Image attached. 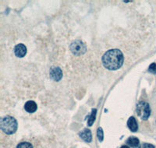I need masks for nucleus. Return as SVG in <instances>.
I'll return each instance as SVG.
<instances>
[{"label": "nucleus", "instance_id": "nucleus-1", "mask_svg": "<svg viewBox=\"0 0 156 148\" xmlns=\"http://www.w3.org/2000/svg\"><path fill=\"white\" fill-rule=\"evenodd\" d=\"M102 64L108 70H117L122 67L124 57L122 51L119 49H110L103 55Z\"/></svg>", "mask_w": 156, "mask_h": 148}, {"label": "nucleus", "instance_id": "nucleus-2", "mask_svg": "<svg viewBox=\"0 0 156 148\" xmlns=\"http://www.w3.org/2000/svg\"><path fill=\"white\" fill-rule=\"evenodd\" d=\"M17 121L10 115H6L1 118L0 127L1 129L7 135H12L17 130Z\"/></svg>", "mask_w": 156, "mask_h": 148}, {"label": "nucleus", "instance_id": "nucleus-3", "mask_svg": "<svg viewBox=\"0 0 156 148\" xmlns=\"http://www.w3.org/2000/svg\"><path fill=\"white\" fill-rule=\"evenodd\" d=\"M136 113L142 120H147L151 115V107L148 103L140 102L136 106Z\"/></svg>", "mask_w": 156, "mask_h": 148}, {"label": "nucleus", "instance_id": "nucleus-4", "mask_svg": "<svg viewBox=\"0 0 156 148\" xmlns=\"http://www.w3.org/2000/svg\"><path fill=\"white\" fill-rule=\"evenodd\" d=\"M70 51L74 55H81L87 51V46L80 40H76L70 44Z\"/></svg>", "mask_w": 156, "mask_h": 148}, {"label": "nucleus", "instance_id": "nucleus-5", "mask_svg": "<svg viewBox=\"0 0 156 148\" xmlns=\"http://www.w3.org/2000/svg\"><path fill=\"white\" fill-rule=\"evenodd\" d=\"M49 76L52 80L58 82L62 78V70L58 66H51L49 70Z\"/></svg>", "mask_w": 156, "mask_h": 148}, {"label": "nucleus", "instance_id": "nucleus-6", "mask_svg": "<svg viewBox=\"0 0 156 148\" xmlns=\"http://www.w3.org/2000/svg\"><path fill=\"white\" fill-rule=\"evenodd\" d=\"M27 47L23 44H18L15 46L14 54L18 58H23L27 54Z\"/></svg>", "mask_w": 156, "mask_h": 148}, {"label": "nucleus", "instance_id": "nucleus-7", "mask_svg": "<svg viewBox=\"0 0 156 148\" xmlns=\"http://www.w3.org/2000/svg\"><path fill=\"white\" fill-rule=\"evenodd\" d=\"M79 136L86 143H90L92 141V133L89 129H84L79 132Z\"/></svg>", "mask_w": 156, "mask_h": 148}, {"label": "nucleus", "instance_id": "nucleus-8", "mask_svg": "<svg viewBox=\"0 0 156 148\" xmlns=\"http://www.w3.org/2000/svg\"><path fill=\"white\" fill-rule=\"evenodd\" d=\"M126 144L131 148H140V140L138 138L135 137V136H129L126 139Z\"/></svg>", "mask_w": 156, "mask_h": 148}, {"label": "nucleus", "instance_id": "nucleus-9", "mask_svg": "<svg viewBox=\"0 0 156 148\" xmlns=\"http://www.w3.org/2000/svg\"><path fill=\"white\" fill-rule=\"evenodd\" d=\"M127 126L129 130L133 132H136V131L138 130V124L136 122V120L134 117H129L127 121Z\"/></svg>", "mask_w": 156, "mask_h": 148}, {"label": "nucleus", "instance_id": "nucleus-10", "mask_svg": "<svg viewBox=\"0 0 156 148\" xmlns=\"http://www.w3.org/2000/svg\"><path fill=\"white\" fill-rule=\"evenodd\" d=\"M24 109L28 113H34L37 109V105L34 100H28L25 103Z\"/></svg>", "mask_w": 156, "mask_h": 148}, {"label": "nucleus", "instance_id": "nucleus-11", "mask_svg": "<svg viewBox=\"0 0 156 148\" xmlns=\"http://www.w3.org/2000/svg\"><path fill=\"white\" fill-rule=\"evenodd\" d=\"M96 114H97V109L93 108L91 113H90V115L89 116L88 120H87V126H91L94 124L96 118Z\"/></svg>", "mask_w": 156, "mask_h": 148}, {"label": "nucleus", "instance_id": "nucleus-12", "mask_svg": "<svg viewBox=\"0 0 156 148\" xmlns=\"http://www.w3.org/2000/svg\"><path fill=\"white\" fill-rule=\"evenodd\" d=\"M97 136L98 140H99V142H102L103 139H104V133H103V129L101 127L98 128Z\"/></svg>", "mask_w": 156, "mask_h": 148}, {"label": "nucleus", "instance_id": "nucleus-13", "mask_svg": "<svg viewBox=\"0 0 156 148\" xmlns=\"http://www.w3.org/2000/svg\"><path fill=\"white\" fill-rule=\"evenodd\" d=\"M16 148H33V146L28 142H22L17 145Z\"/></svg>", "mask_w": 156, "mask_h": 148}, {"label": "nucleus", "instance_id": "nucleus-14", "mask_svg": "<svg viewBox=\"0 0 156 148\" xmlns=\"http://www.w3.org/2000/svg\"><path fill=\"white\" fill-rule=\"evenodd\" d=\"M148 71L150 72H151V73L156 74V63L155 62H153V63H151V65H149Z\"/></svg>", "mask_w": 156, "mask_h": 148}, {"label": "nucleus", "instance_id": "nucleus-15", "mask_svg": "<svg viewBox=\"0 0 156 148\" xmlns=\"http://www.w3.org/2000/svg\"><path fill=\"white\" fill-rule=\"evenodd\" d=\"M142 148H155V146L153 144H151V143H144L143 146H142Z\"/></svg>", "mask_w": 156, "mask_h": 148}, {"label": "nucleus", "instance_id": "nucleus-16", "mask_svg": "<svg viewBox=\"0 0 156 148\" xmlns=\"http://www.w3.org/2000/svg\"><path fill=\"white\" fill-rule=\"evenodd\" d=\"M121 148H130L129 146H127V145H122V146H121Z\"/></svg>", "mask_w": 156, "mask_h": 148}]
</instances>
